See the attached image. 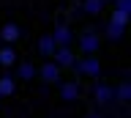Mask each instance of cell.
<instances>
[{"mask_svg": "<svg viewBox=\"0 0 131 118\" xmlns=\"http://www.w3.org/2000/svg\"><path fill=\"white\" fill-rule=\"evenodd\" d=\"M71 69H77L79 74L90 77V80H98V77H101V63H98V58H96V55H85V58H77Z\"/></svg>", "mask_w": 131, "mask_h": 118, "instance_id": "1", "label": "cell"}, {"mask_svg": "<svg viewBox=\"0 0 131 118\" xmlns=\"http://www.w3.org/2000/svg\"><path fill=\"white\" fill-rule=\"evenodd\" d=\"M14 91H16V77L14 74H3L0 77V99L14 96Z\"/></svg>", "mask_w": 131, "mask_h": 118, "instance_id": "9", "label": "cell"}, {"mask_svg": "<svg viewBox=\"0 0 131 118\" xmlns=\"http://www.w3.org/2000/svg\"><path fill=\"white\" fill-rule=\"evenodd\" d=\"M55 50H57V44H55V39H52L49 33L38 39V52L44 55V58H52V52H55Z\"/></svg>", "mask_w": 131, "mask_h": 118, "instance_id": "10", "label": "cell"}, {"mask_svg": "<svg viewBox=\"0 0 131 118\" xmlns=\"http://www.w3.org/2000/svg\"><path fill=\"white\" fill-rule=\"evenodd\" d=\"M52 39H55V44L57 47H71V41H74V33H71V28L68 25H63V22H60V25L55 28V30H52Z\"/></svg>", "mask_w": 131, "mask_h": 118, "instance_id": "6", "label": "cell"}, {"mask_svg": "<svg viewBox=\"0 0 131 118\" xmlns=\"http://www.w3.org/2000/svg\"><path fill=\"white\" fill-rule=\"evenodd\" d=\"M115 102H131V85L128 83H120L117 88H115Z\"/></svg>", "mask_w": 131, "mask_h": 118, "instance_id": "14", "label": "cell"}, {"mask_svg": "<svg viewBox=\"0 0 131 118\" xmlns=\"http://www.w3.org/2000/svg\"><path fill=\"white\" fill-rule=\"evenodd\" d=\"M98 47H101V39H98L93 30H88V33L79 36V50H82V55H96Z\"/></svg>", "mask_w": 131, "mask_h": 118, "instance_id": "4", "label": "cell"}, {"mask_svg": "<svg viewBox=\"0 0 131 118\" xmlns=\"http://www.w3.org/2000/svg\"><path fill=\"white\" fill-rule=\"evenodd\" d=\"M16 63V52H14V47L11 44H6V47H0V66H14Z\"/></svg>", "mask_w": 131, "mask_h": 118, "instance_id": "11", "label": "cell"}, {"mask_svg": "<svg viewBox=\"0 0 131 118\" xmlns=\"http://www.w3.org/2000/svg\"><path fill=\"white\" fill-rule=\"evenodd\" d=\"M52 60H55L60 69H71V66H74V60H77V55H74L71 47H57V50L52 52Z\"/></svg>", "mask_w": 131, "mask_h": 118, "instance_id": "5", "label": "cell"}, {"mask_svg": "<svg viewBox=\"0 0 131 118\" xmlns=\"http://www.w3.org/2000/svg\"><path fill=\"white\" fill-rule=\"evenodd\" d=\"M60 99H63V102H77V99H79V85L74 83V80L60 83Z\"/></svg>", "mask_w": 131, "mask_h": 118, "instance_id": "8", "label": "cell"}, {"mask_svg": "<svg viewBox=\"0 0 131 118\" xmlns=\"http://www.w3.org/2000/svg\"><path fill=\"white\" fill-rule=\"evenodd\" d=\"M19 36H22V28L16 25V22H3V28H0V41L14 44V41H19Z\"/></svg>", "mask_w": 131, "mask_h": 118, "instance_id": "7", "label": "cell"}, {"mask_svg": "<svg viewBox=\"0 0 131 118\" xmlns=\"http://www.w3.org/2000/svg\"><path fill=\"white\" fill-rule=\"evenodd\" d=\"M16 80H33V77H36V66H33L30 60H25V63H19V66H16Z\"/></svg>", "mask_w": 131, "mask_h": 118, "instance_id": "12", "label": "cell"}, {"mask_svg": "<svg viewBox=\"0 0 131 118\" xmlns=\"http://www.w3.org/2000/svg\"><path fill=\"white\" fill-rule=\"evenodd\" d=\"M60 71H63V69L57 66L52 58H47V63H44V66L36 69V74H38L44 83H60Z\"/></svg>", "mask_w": 131, "mask_h": 118, "instance_id": "3", "label": "cell"}, {"mask_svg": "<svg viewBox=\"0 0 131 118\" xmlns=\"http://www.w3.org/2000/svg\"><path fill=\"white\" fill-rule=\"evenodd\" d=\"M128 14H131V11L115 8V11H112V17H109V22H115V25H123V28H126V25H128Z\"/></svg>", "mask_w": 131, "mask_h": 118, "instance_id": "16", "label": "cell"}, {"mask_svg": "<svg viewBox=\"0 0 131 118\" xmlns=\"http://www.w3.org/2000/svg\"><path fill=\"white\" fill-rule=\"evenodd\" d=\"M88 118H104V115H98V113H90V115Z\"/></svg>", "mask_w": 131, "mask_h": 118, "instance_id": "17", "label": "cell"}, {"mask_svg": "<svg viewBox=\"0 0 131 118\" xmlns=\"http://www.w3.org/2000/svg\"><path fill=\"white\" fill-rule=\"evenodd\" d=\"M104 3L106 0H82V8H85V14H93L96 17V14L104 11Z\"/></svg>", "mask_w": 131, "mask_h": 118, "instance_id": "13", "label": "cell"}, {"mask_svg": "<svg viewBox=\"0 0 131 118\" xmlns=\"http://www.w3.org/2000/svg\"><path fill=\"white\" fill-rule=\"evenodd\" d=\"M93 102H98V104H109V102H115V85L98 80V83L93 85Z\"/></svg>", "mask_w": 131, "mask_h": 118, "instance_id": "2", "label": "cell"}, {"mask_svg": "<svg viewBox=\"0 0 131 118\" xmlns=\"http://www.w3.org/2000/svg\"><path fill=\"white\" fill-rule=\"evenodd\" d=\"M123 33H126V28H123V25H115V22L106 25V39H109V41H120Z\"/></svg>", "mask_w": 131, "mask_h": 118, "instance_id": "15", "label": "cell"}]
</instances>
